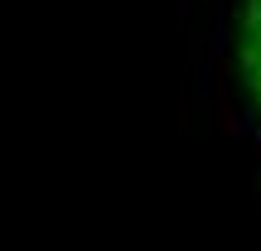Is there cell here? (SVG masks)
Listing matches in <instances>:
<instances>
[{
  "instance_id": "1",
  "label": "cell",
  "mask_w": 261,
  "mask_h": 251,
  "mask_svg": "<svg viewBox=\"0 0 261 251\" xmlns=\"http://www.w3.org/2000/svg\"><path fill=\"white\" fill-rule=\"evenodd\" d=\"M237 68H242V82L252 92V106L261 111V0L242 5V29H237Z\"/></svg>"
},
{
  "instance_id": "2",
  "label": "cell",
  "mask_w": 261,
  "mask_h": 251,
  "mask_svg": "<svg viewBox=\"0 0 261 251\" xmlns=\"http://www.w3.org/2000/svg\"><path fill=\"white\" fill-rule=\"evenodd\" d=\"M179 15H189V0H179Z\"/></svg>"
}]
</instances>
